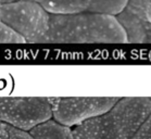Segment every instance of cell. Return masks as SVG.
<instances>
[{
	"label": "cell",
	"instance_id": "obj_8",
	"mask_svg": "<svg viewBox=\"0 0 151 139\" xmlns=\"http://www.w3.org/2000/svg\"><path fill=\"white\" fill-rule=\"evenodd\" d=\"M35 139H71L72 128L58 123L55 120H48L35 126L29 130Z\"/></svg>",
	"mask_w": 151,
	"mask_h": 139
},
{
	"label": "cell",
	"instance_id": "obj_7",
	"mask_svg": "<svg viewBox=\"0 0 151 139\" xmlns=\"http://www.w3.org/2000/svg\"><path fill=\"white\" fill-rule=\"evenodd\" d=\"M40 4L49 14H75L83 12L116 17L128 0H28Z\"/></svg>",
	"mask_w": 151,
	"mask_h": 139
},
{
	"label": "cell",
	"instance_id": "obj_5",
	"mask_svg": "<svg viewBox=\"0 0 151 139\" xmlns=\"http://www.w3.org/2000/svg\"><path fill=\"white\" fill-rule=\"evenodd\" d=\"M52 117L47 97L0 98V121L21 130L29 132Z\"/></svg>",
	"mask_w": 151,
	"mask_h": 139
},
{
	"label": "cell",
	"instance_id": "obj_11",
	"mask_svg": "<svg viewBox=\"0 0 151 139\" xmlns=\"http://www.w3.org/2000/svg\"><path fill=\"white\" fill-rule=\"evenodd\" d=\"M132 139H151V113Z\"/></svg>",
	"mask_w": 151,
	"mask_h": 139
},
{
	"label": "cell",
	"instance_id": "obj_4",
	"mask_svg": "<svg viewBox=\"0 0 151 139\" xmlns=\"http://www.w3.org/2000/svg\"><path fill=\"white\" fill-rule=\"evenodd\" d=\"M55 121L75 127L88 120L109 112L120 98L116 97H49Z\"/></svg>",
	"mask_w": 151,
	"mask_h": 139
},
{
	"label": "cell",
	"instance_id": "obj_9",
	"mask_svg": "<svg viewBox=\"0 0 151 139\" xmlns=\"http://www.w3.org/2000/svg\"><path fill=\"white\" fill-rule=\"evenodd\" d=\"M0 42H14V44H22L25 40L20 35L6 25L4 23L0 22Z\"/></svg>",
	"mask_w": 151,
	"mask_h": 139
},
{
	"label": "cell",
	"instance_id": "obj_1",
	"mask_svg": "<svg viewBox=\"0 0 151 139\" xmlns=\"http://www.w3.org/2000/svg\"><path fill=\"white\" fill-rule=\"evenodd\" d=\"M46 42L125 44L127 37L114 15L90 12L50 14Z\"/></svg>",
	"mask_w": 151,
	"mask_h": 139
},
{
	"label": "cell",
	"instance_id": "obj_2",
	"mask_svg": "<svg viewBox=\"0 0 151 139\" xmlns=\"http://www.w3.org/2000/svg\"><path fill=\"white\" fill-rule=\"evenodd\" d=\"M151 113V98H120L106 114L72 129L71 139H132Z\"/></svg>",
	"mask_w": 151,
	"mask_h": 139
},
{
	"label": "cell",
	"instance_id": "obj_3",
	"mask_svg": "<svg viewBox=\"0 0 151 139\" xmlns=\"http://www.w3.org/2000/svg\"><path fill=\"white\" fill-rule=\"evenodd\" d=\"M50 14L40 4L17 0L0 4V22L12 28L29 44L47 41Z\"/></svg>",
	"mask_w": 151,
	"mask_h": 139
},
{
	"label": "cell",
	"instance_id": "obj_6",
	"mask_svg": "<svg viewBox=\"0 0 151 139\" xmlns=\"http://www.w3.org/2000/svg\"><path fill=\"white\" fill-rule=\"evenodd\" d=\"M116 19L131 44H151V0H128Z\"/></svg>",
	"mask_w": 151,
	"mask_h": 139
},
{
	"label": "cell",
	"instance_id": "obj_10",
	"mask_svg": "<svg viewBox=\"0 0 151 139\" xmlns=\"http://www.w3.org/2000/svg\"><path fill=\"white\" fill-rule=\"evenodd\" d=\"M8 139H35L28 132L21 130L10 125H4Z\"/></svg>",
	"mask_w": 151,
	"mask_h": 139
}]
</instances>
